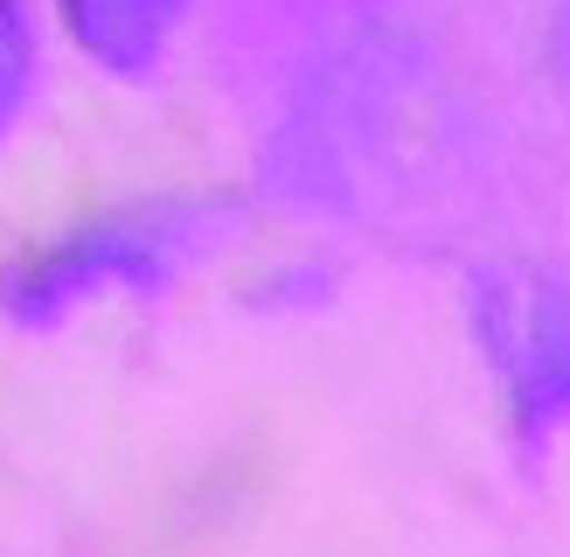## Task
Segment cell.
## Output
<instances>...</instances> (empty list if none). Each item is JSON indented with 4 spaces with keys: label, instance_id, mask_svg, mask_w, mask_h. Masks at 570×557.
Segmentation results:
<instances>
[{
    "label": "cell",
    "instance_id": "obj_1",
    "mask_svg": "<svg viewBox=\"0 0 570 557\" xmlns=\"http://www.w3.org/2000/svg\"><path fill=\"white\" fill-rule=\"evenodd\" d=\"M209 231H216L209 203H132V209L91 216L77 231H56L28 258H14V272L0 278V306L28 328H49L105 286L154 293L209 244Z\"/></svg>",
    "mask_w": 570,
    "mask_h": 557
},
{
    "label": "cell",
    "instance_id": "obj_2",
    "mask_svg": "<svg viewBox=\"0 0 570 557\" xmlns=\"http://www.w3.org/2000/svg\"><path fill=\"white\" fill-rule=\"evenodd\" d=\"M473 321L508 390L522 439H543L570 418V278L550 265H501L480 278Z\"/></svg>",
    "mask_w": 570,
    "mask_h": 557
},
{
    "label": "cell",
    "instance_id": "obj_3",
    "mask_svg": "<svg viewBox=\"0 0 570 557\" xmlns=\"http://www.w3.org/2000/svg\"><path fill=\"white\" fill-rule=\"evenodd\" d=\"M175 14H181V0H63L70 42L119 77H139L160 63Z\"/></svg>",
    "mask_w": 570,
    "mask_h": 557
},
{
    "label": "cell",
    "instance_id": "obj_4",
    "mask_svg": "<svg viewBox=\"0 0 570 557\" xmlns=\"http://www.w3.org/2000/svg\"><path fill=\"white\" fill-rule=\"evenodd\" d=\"M28 84H36V36L21 21V0H0V126L21 111Z\"/></svg>",
    "mask_w": 570,
    "mask_h": 557
}]
</instances>
